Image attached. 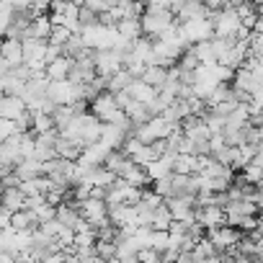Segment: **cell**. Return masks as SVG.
I'll return each mask as SVG.
<instances>
[{"instance_id": "cell-1", "label": "cell", "mask_w": 263, "mask_h": 263, "mask_svg": "<svg viewBox=\"0 0 263 263\" xmlns=\"http://www.w3.org/2000/svg\"><path fill=\"white\" fill-rule=\"evenodd\" d=\"M176 129H178L176 124L165 121L163 116H155V119H150L147 124L137 126L132 137H135L137 142H142V145H153V142H158V140H168Z\"/></svg>"}, {"instance_id": "cell-2", "label": "cell", "mask_w": 263, "mask_h": 263, "mask_svg": "<svg viewBox=\"0 0 263 263\" xmlns=\"http://www.w3.org/2000/svg\"><path fill=\"white\" fill-rule=\"evenodd\" d=\"M178 29H181V34H183V39H186V42H196V44H201V42H209V39L214 36L212 21H209L206 16H204V18L186 21V24H181Z\"/></svg>"}, {"instance_id": "cell-3", "label": "cell", "mask_w": 263, "mask_h": 263, "mask_svg": "<svg viewBox=\"0 0 263 263\" xmlns=\"http://www.w3.org/2000/svg\"><path fill=\"white\" fill-rule=\"evenodd\" d=\"M173 222H194V201L191 199H171L165 201Z\"/></svg>"}, {"instance_id": "cell-4", "label": "cell", "mask_w": 263, "mask_h": 263, "mask_svg": "<svg viewBox=\"0 0 263 263\" xmlns=\"http://www.w3.org/2000/svg\"><path fill=\"white\" fill-rule=\"evenodd\" d=\"M26 114V106L21 98H11V96H0V119L3 121H16Z\"/></svg>"}, {"instance_id": "cell-5", "label": "cell", "mask_w": 263, "mask_h": 263, "mask_svg": "<svg viewBox=\"0 0 263 263\" xmlns=\"http://www.w3.org/2000/svg\"><path fill=\"white\" fill-rule=\"evenodd\" d=\"M52 34V24H49V16H34L31 24H29V31H26V39H39V42H47ZM24 39V42H26Z\"/></svg>"}, {"instance_id": "cell-6", "label": "cell", "mask_w": 263, "mask_h": 263, "mask_svg": "<svg viewBox=\"0 0 263 263\" xmlns=\"http://www.w3.org/2000/svg\"><path fill=\"white\" fill-rule=\"evenodd\" d=\"M24 201H26V196L21 194V189H3V194H0V209H6L11 214L21 212Z\"/></svg>"}, {"instance_id": "cell-7", "label": "cell", "mask_w": 263, "mask_h": 263, "mask_svg": "<svg viewBox=\"0 0 263 263\" xmlns=\"http://www.w3.org/2000/svg\"><path fill=\"white\" fill-rule=\"evenodd\" d=\"M0 60H6L11 67L24 65V57H21V42H13V39L0 42Z\"/></svg>"}, {"instance_id": "cell-8", "label": "cell", "mask_w": 263, "mask_h": 263, "mask_svg": "<svg viewBox=\"0 0 263 263\" xmlns=\"http://www.w3.org/2000/svg\"><path fill=\"white\" fill-rule=\"evenodd\" d=\"M165 80H168V70L165 67H145V72L140 75V83H145L153 90H163Z\"/></svg>"}, {"instance_id": "cell-9", "label": "cell", "mask_w": 263, "mask_h": 263, "mask_svg": "<svg viewBox=\"0 0 263 263\" xmlns=\"http://www.w3.org/2000/svg\"><path fill=\"white\" fill-rule=\"evenodd\" d=\"M116 36H121V39H126V42H137V39H142L140 18H124V21H116Z\"/></svg>"}, {"instance_id": "cell-10", "label": "cell", "mask_w": 263, "mask_h": 263, "mask_svg": "<svg viewBox=\"0 0 263 263\" xmlns=\"http://www.w3.org/2000/svg\"><path fill=\"white\" fill-rule=\"evenodd\" d=\"M126 96L135 101V103H153L155 101V96H158V90H153V88H147L145 83H140V80H132V85L126 88Z\"/></svg>"}, {"instance_id": "cell-11", "label": "cell", "mask_w": 263, "mask_h": 263, "mask_svg": "<svg viewBox=\"0 0 263 263\" xmlns=\"http://www.w3.org/2000/svg\"><path fill=\"white\" fill-rule=\"evenodd\" d=\"M171 165H173L171 158H158V160L147 163V165H145V173H147L150 183H155V181H160V178H168V176H171Z\"/></svg>"}, {"instance_id": "cell-12", "label": "cell", "mask_w": 263, "mask_h": 263, "mask_svg": "<svg viewBox=\"0 0 263 263\" xmlns=\"http://www.w3.org/2000/svg\"><path fill=\"white\" fill-rule=\"evenodd\" d=\"M171 214H168V206H165V201L153 212V224H150V230H155V232H168V227H171Z\"/></svg>"}, {"instance_id": "cell-13", "label": "cell", "mask_w": 263, "mask_h": 263, "mask_svg": "<svg viewBox=\"0 0 263 263\" xmlns=\"http://www.w3.org/2000/svg\"><path fill=\"white\" fill-rule=\"evenodd\" d=\"M34 217L39 219V224H47V222L57 219V206H49V204L44 201L39 209H34Z\"/></svg>"}]
</instances>
